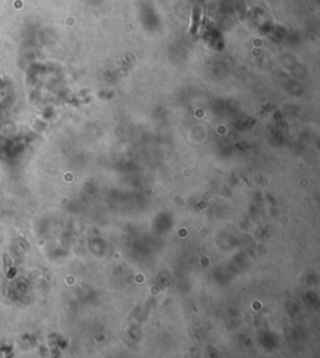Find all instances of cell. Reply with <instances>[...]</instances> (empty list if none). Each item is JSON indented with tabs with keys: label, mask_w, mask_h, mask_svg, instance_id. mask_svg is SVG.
Instances as JSON below:
<instances>
[{
	"label": "cell",
	"mask_w": 320,
	"mask_h": 358,
	"mask_svg": "<svg viewBox=\"0 0 320 358\" xmlns=\"http://www.w3.org/2000/svg\"><path fill=\"white\" fill-rule=\"evenodd\" d=\"M198 19H199V9H195L194 10V24H193V28H191V31H195L196 28H198Z\"/></svg>",
	"instance_id": "1"
}]
</instances>
